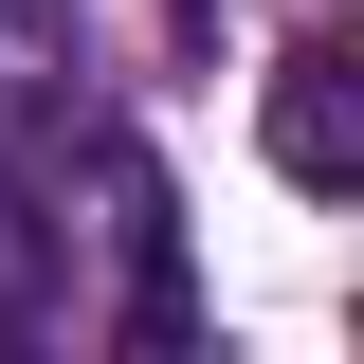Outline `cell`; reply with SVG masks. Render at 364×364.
Returning a JSON list of instances; mask_svg holds the SVG:
<instances>
[{
	"instance_id": "1",
	"label": "cell",
	"mask_w": 364,
	"mask_h": 364,
	"mask_svg": "<svg viewBox=\"0 0 364 364\" xmlns=\"http://www.w3.org/2000/svg\"><path fill=\"white\" fill-rule=\"evenodd\" d=\"M73 164H91V219H109V255H128V346H182V328H200V291H182V200H164V164H146L128 128H91Z\"/></svg>"
},
{
	"instance_id": "2",
	"label": "cell",
	"mask_w": 364,
	"mask_h": 364,
	"mask_svg": "<svg viewBox=\"0 0 364 364\" xmlns=\"http://www.w3.org/2000/svg\"><path fill=\"white\" fill-rule=\"evenodd\" d=\"M273 164L310 182V200L364 182V91H346V55H273Z\"/></svg>"
},
{
	"instance_id": "3",
	"label": "cell",
	"mask_w": 364,
	"mask_h": 364,
	"mask_svg": "<svg viewBox=\"0 0 364 364\" xmlns=\"http://www.w3.org/2000/svg\"><path fill=\"white\" fill-rule=\"evenodd\" d=\"M73 91V0H0V109H55Z\"/></svg>"
},
{
	"instance_id": "4",
	"label": "cell",
	"mask_w": 364,
	"mask_h": 364,
	"mask_svg": "<svg viewBox=\"0 0 364 364\" xmlns=\"http://www.w3.org/2000/svg\"><path fill=\"white\" fill-rule=\"evenodd\" d=\"M37 310H55V237L18 219V200H0V346H18V328H37Z\"/></svg>"
}]
</instances>
